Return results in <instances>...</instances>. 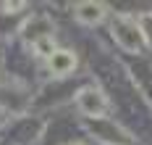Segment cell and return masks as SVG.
Here are the masks:
<instances>
[{
    "label": "cell",
    "instance_id": "obj_5",
    "mask_svg": "<svg viewBox=\"0 0 152 145\" xmlns=\"http://www.w3.org/2000/svg\"><path fill=\"white\" fill-rule=\"evenodd\" d=\"M31 50L39 55V58H50L53 53H55V40H53V34H39L37 40H31Z\"/></svg>",
    "mask_w": 152,
    "mask_h": 145
},
{
    "label": "cell",
    "instance_id": "obj_1",
    "mask_svg": "<svg viewBox=\"0 0 152 145\" xmlns=\"http://www.w3.org/2000/svg\"><path fill=\"white\" fill-rule=\"evenodd\" d=\"M113 34L126 50H142V45H144V34L139 29V24L129 16H118L113 21Z\"/></svg>",
    "mask_w": 152,
    "mask_h": 145
},
{
    "label": "cell",
    "instance_id": "obj_4",
    "mask_svg": "<svg viewBox=\"0 0 152 145\" xmlns=\"http://www.w3.org/2000/svg\"><path fill=\"white\" fill-rule=\"evenodd\" d=\"M76 18L81 24H100L105 18V5L102 3H79L76 5Z\"/></svg>",
    "mask_w": 152,
    "mask_h": 145
},
{
    "label": "cell",
    "instance_id": "obj_3",
    "mask_svg": "<svg viewBox=\"0 0 152 145\" xmlns=\"http://www.w3.org/2000/svg\"><path fill=\"white\" fill-rule=\"evenodd\" d=\"M47 64H50V71H53V74L63 77V74H68V71L76 69V55L71 50H55V53L47 58Z\"/></svg>",
    "mask_w": 152,
    "mask_h": 145
},
{
    "label": "cell",
    "instance_id": "obj_2",
    "mask_svg": "<svg viewBox=\"0 0 152 145\" xmlns=\"http://www.w3.org/2000/svg\"><path fill=\"white\" fill-rule=\"evenodd\" d=\"M79 108L87 116H102L107 111V98L100 90H81L79 92Z\"/></svg>",
    "mask_w": 152,
    "mask_h": 145
}]
</instances>
